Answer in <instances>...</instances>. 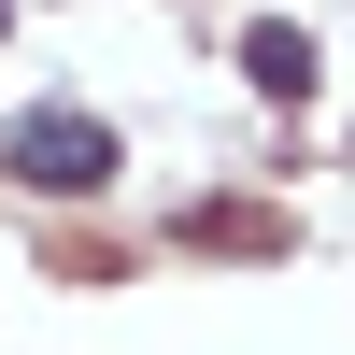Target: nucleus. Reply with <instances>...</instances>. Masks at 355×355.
<instances>
[{"label":"nucleus","instance_id":"1","mask_svg":"<svg viewBox=\"0 0 355 355\" xmlns=\"http://www.w3.org/2000/svg\"><path fill=\"white\" fill-rule=\"evenodd\" d=\"M0 157H15L28 185H57V199H71V185H100V171H114V128H85V114H28Z\"/></svg>","mask_w":355,"mask_h":355}]
</instances>
